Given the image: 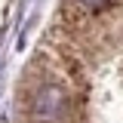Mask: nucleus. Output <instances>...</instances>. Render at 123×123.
I'll return each instance as SVG.
<instances>
[{
    "instance_id": "nucleus-1",
    "label": "nucleus",
    "mask_w": 123,
    "mask_h": 123,
    "mask_svg": "<svg viewBox=\"0 0 123 123\" xmlns=\"http://www.w3.org/2000/svg\"><path fill=\"white\" fill-rule=\"evenodd\" d=\"M18 123H123V0H65L18 92Z\"/></svg>"
}]
</instances>
